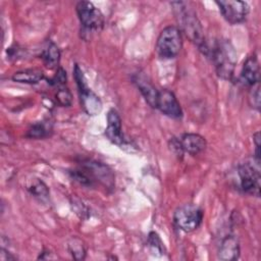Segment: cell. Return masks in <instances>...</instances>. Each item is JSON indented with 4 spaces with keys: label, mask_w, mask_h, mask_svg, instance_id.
<instances>
[{
    "label": "cell",
    "mask_w": 261,
    "mask_h": 261,
    "mask_svg": "<svg viewBox=\"0 0 261 261\" xmlns=\"http://www.w3.org/2000/svg\"><path fill=\"white\" fill-rule=\"evenodd\" d=\"M253 142L255 145V157L254 159L260 162V133L257 132L253 136Z\"/></svg>",
    "instance_id": "484cf974"
},
{
    "label": "cell",
    "mask_w": 261,
    "mask_h": 261,
    "mask_svg": "<svg viewBox=\"0 0 261 261\" xmlns=\"http://www.w3.org/2000/svg\"><path fill=\"white\" fill-rule=\"evenodd\" d=\"M184 153L197 155L206 149L207 143L203 136L195 133H185L177 138Z\"/></svg>",
    "instance_id": "5bb4252c"
},
{
    "label": "cell",
    "mask_w": 261,
    "mask_h": 261,
    "mask_svg": "<svg viewBox=\"0 0 261 261\" xmlns=\"http://www.w3.org/2000/svg\"><path fill=\"white\" fill-rule=\"evenodd\" d=\"M249 88H250L249 96H248L249 104L251 107L259 111L260 110V83H257Z\"/></svg>",
    "instance_id": "7402d4cb"
},
{
    "label": "cell",
    "mask_w": 261,
    "mask_h": 261,
    "mask_svg": "<svg viewBox=\"0 0 261 261\" xmlns=\"http://www.w3.org/2000/svg\"><path fill=\"white\" fill-rule=\"evenodd\" d=\"M156 109L170 118L177 119L182 116V110L179 102L177 101L175 95L167 89L159 90Z\"/></svg>",
    "instance_id": "30bf717a"
},
{
    "label": "cell",
    "mask_w": 261,
    "mask_h": 261,
    "mask_svg": "<svg viewBox=\"0 0 261 261\" xmlns=\"http://www.w3.org/2000/svg\"><path fill=\"white\" fill-rule=\"evenodd\" d=\"M51 130V126L45 121L35 122L30 126L27 130L25 137L30 139H43L49 135Z\"/></svg>",
    "instance_id": "ac0fdd59"
},
{
    "label": "cell",
    "mask_w": 261,
    "mask_h": 261,
    "mask_svg": "<svg viewBox=\"0 0 261 261\" xmlns=\"http://www.w3.org/2000/svg\"><path fill=\"white\" fill-rule=\"evenodd\" d=\"M73 76L77 87L81 106L84 111L90 116L99 114L102 111V102L100 98L88 87L84 72L79 64H74Z\"/></svg>",
    "instance_id": "8992f818"
},
{
    "label": "cell",
    "mask_w": 261,
    "mask_h": 261,
    "mask_svg": "<svg viewBox=\"0 0 261 261\" xmlns=\"http://www.w3.org/2000/svg\"><path fill=\"white\" fill-rule=\"evenodd\" d=\"M134 83L136 84L137 88L145 98L146 102L152 107L156 108V103H157V97H158V90L149 82L145 75L143 74H136L133 79Z\"/></svg>",
    "instance_id": "9a60e30c"
},
{
    "label": "cell",
    "mask_w": 261,
    "mask_h": 261,
    "mask_svg": "<svg viewBox=\"0 0 261 261\" xmlns=\"http://www.w3.org/2000/svg\"><path fill=\"white\" fill-rule=\"evenodd\" d=\"M215 3L218 6L223 18L231 24H237L245 21L250 10L248 3L245 1L221 0L216 1Z\"/></svg>",
    "instance_id": "9c48e42d"
},
{
    "label": "cell",
    "mask_w": 261,
    "mask_h": 261,
    "mask_svg": "<svg viewBox=\"0 0 261 261\" xmlns=\"http://www.w3.org/2000/svg\"><path fill=\"white\" fill-rule=\"evenodd\" d=\"M55 99L58 102V104L63 107H69L72 103V95L70 91L64 87H60L57 90L55 94Z\"/></svg>",
    "instance_id": "44dd1931"
},
{
    "label": "cell",
    "mask_w": 261,
    "mask_h": 261,
    "mask_svg": "<svg viewBox=\"0 0 261 261\" xmlns=\"http://www.w3.org/2000/svg\"><path fill=\"white\" fill-rule=\"evenodd\" d=\"M75 11L83 28L89 32L100 31L104 27V15L90 1H80L75 5Z\"/></svg>",
    "instance_id": "ba28073f"
},
{
    "label": "cell",
    "mask_w": 261,
    "mask_h": 261,
    "mask_svg": "<svg viewBox=\"0 0 261 261\" xmlns=\"http://www.w3.org/2000/svg\"><path fill=\"white\" fill-rule=\"evenodd\" d=\"M240 79L242 84L247 87L260 83V66L255 53L251 54L244 62Z\"/></svg>",
    "instance_id": "7c38bea8"
},
{
    "label": "cell",
    "mask_w": 261,
    "mask_h": 261,
    "mask_svg": "<svg viewBox=\"0 0 261 261\" xmlns=\"http://www.w3.org/2000/svg\"><path fill=\"white\" fill-rule=\"evenodd\" d=\"M217 256L220 260L223 261H232L239 258L240 243L234 234L228 233L221 239L220 244L218 246Z\"/></svg>",
    "instance_id": "4fadbf2b"
},
{
    "label": "cell",
    "mask_w": 261,
    "mask_h": 261,
    "mask_svg": "<svg viewBox=\"0 0 261 261\" xmlns=\"http://www.w3.org/2000/svg\"><path fill=\"white\" fill-rule=\"evenodd\" d=\"M238 187L249 195L260 196V162L255 159L245 161L237 167Z\"/></svg>",
    "instance_id": "277c9868"
},
{
    "label": "cell",
    "mask_w": 261,
    "mask_h": 261,
    "mask_svg": "<svg viewBox=\"0 0 261 261\" xmlns=\"http://www.w3.org/2000/svg\"><path fill=\"white\" fill-rule=\"evenodd\" d=\"M41 58L48 68L53 69L58 67L60 61V49L54 42L49 40L41 51Z\"/></svg>",
    "instance_id": "2e32d148"
},
{
    "label": "cell",
    "mask_w": 261,
    "mask_h": 261,
    "mask_svg": "<svg viewBox=\"0 0 261 261\" xmlns=\"http://www.w3.org/2000/svg\"><path fill=\"white\" fill-rule=\"evenodd\" d=\"M203 210L195 204H184L173 213L174 224L185 232L196 230L203 220Z\"/></svg>",
    "instance_id": "52a82bcc"
},
{
    "label": "cell",
    "mask_w": 261,
    "mask_h": 261,
    "mask_svg": "<svg viewBox=\"0 0 261 261\" xmlns=\"http://www.w3.org/2000/svg\"><path fill=\"white\" fill-rule=\"evenodd\" d=\"M12 81L21 84H37L44 79V72L38 68H29L13 73Z\"/></svg>",
    "instance_id": "e0dca14e"
},
{
    "label": "cell",
    "mask_w": 261,
    "mask_h": 261,
    "mask_svg": "<svg viewBox=\"0 0 261 261\" xmlns=\"http://www.w3.org/2000/svg\"><path fill=\"white\" fill-rule=\"evenodd\" d=\"M173 12L175 14L176 20L179 24L180 32L182 31L187 38L193 42L204 55L208 56L209 45L205 39L203 29L199 18L197 17L196 11L189 3L182 1L171 2Z\"/></svg>",
    "instance_id": "6da1fadb"
},
{
    "label": "cell",
    "mask_w": 261,
    "mask_h": 261,
    "mask_svg": "<svg viewBox=\"0 0 261 261\" xmlns=\"http://www.w3.org/2000/svg\"><path fill=\"white\" fill-rule=\"evenodd\" d=\"M148 243H149L150 248H151L153 251L158 252V253H163V251H164L163 243H162V241L160 240L159 236H158L156 232L151 231V232L149 233Z\"/></svg>",
    "instance_id": "603a6c76"
},
{
    "label": "cell",
    "mask_w": 261,
    "mask_h": 261,
    "mask_svg": "<svg viewBox=\"0 0 261 261\" xmlns=\"http://www.w3.org/2000/svg\"><path fill=\"white\" fill-rule=\"evenodd\" d=\"M68 251L75 260H83L86 257V247L79 238H71L68 242Z\"/></svg>",
    "instance_id": "ffe728a7"
},
{
    "label": "cell",
    "mask_w": 261,
    "mask_h": 261,
    "mask_svg": "<svg viewBox=\"0 0 261 261\" xmlns=\"http://www.w3.org/2000/svg\"><path fill=\"white\" fill-rule=\"evenodd\" d=\"M181 47L182 38L180 30L175 25H167L160 32L155 49L160 58L170 59L179 54Z\"/></svg>",
    "instance_id": "5b68a950"
},
{
    "label": "cell",
    "mask_w": 261,
    "mask_h": 261,
    "mask_svg": "<svg viewBox=\"0 0 261 261\" xmlns=\"http://www.w3.org/2000/svg\"><path fill=\"white\" fill-rule=\"evenodd\" d=\"M105 136L111 143L117 146L122 147L126 144L121 130V118L118 112L113 108L110 109L107 113V126L105 129Z\"/></svg>",
    "instance_id": "8fae6325"
},
{
    "label": "cell",
    "mask_w": 261,
    "mask_h": 261,
    "mask_svg": "<svg viewBox=\"0 0 261 261\" xmlns=\"http://www.w3.org/2000/svg\"><path fill=\"white\" fill-rule=\"evenodd\" d=\"M48 83L52 86H58L59 88L63 87L66 83V71L62 67H58L56 73L52 79L49 80Z\"/></svg>",
    "instance_id": "cb8c5ba5"
},
{
    "label": "cell",
    "mask_w": 261,
    "mask_h": 261,
    "mask_svg": "<svg viewBox=\"0 0 261 261\" xmlns=\"http://www.w3.org/2000/svg\"><path fill=\"white\" fill-rule=\"evenodd\" d=\"M69 173L75 181L85 187H94L100 184L107 189L113 188L114 176L112 171L107 165L98 161L84 160Z\"/></svg>",
    "instance_id": "7a4b0ae2"
},
{
    "label": "cell",
    "mask_w": 261,
    "mask_h": 261,
    "mask_svg": "<svg viewBox=\"0 0 261 261\" xmlns=\"http://www.w3.org/2000/svg\"><path fill=\"white\" fill-rule=\"evenodd\" d=\"M169 148H170L171 152H172L175 156H177L178 158H179V157H180V158L182 157L184 151H182V149H181V147H180V144H179V141H178L177 138H172V139H170V141H169Z\"/></svg>",
    "instance_id": "d4e9b609"
},
{
    "label": "cell",
    "mask_w": 261,
    "mask_h": 261,
    "mask_svg": "<svg viewBox=\"0 0 261 261\" xmlns=\"http://www.w3.org/2000/svg\"><path fill=\"white\" fill-rule=\"evenodd\" d=\"M0 260L1 261H13V260H16V257L13 256L11 253L7 252L4 248H1V250H0Z\"/></svg>",
    "instance_id": "4316f807"
},
{
    "label": "cell",
    "mask_w": 261,
    "mask_h": 261,
    "mask_svg": "<svg viewBox=\"0 0 261 261\" xmlns=\"http://www.w3.org/2000/svg\"><path fill=\"white\" fill-rule=\"evenodd\" d=\"M29 192L31 193V195H33L35 198L39 199V200H46L49 197V190L48 187L40 179L36 178V180L32 181L31 185H29L28 187Z\"/></svg>",
    "instance_id": "d6986e66"
},
{
    "label": "cell",
    "mask_w": 261,
    "mask_h": 261,
    "mask_svg": "<svg viewBox=\"0 0 261 261\" xmlns=\"http://www.w3.org/2000/svg\"><path fill=\"white\" fill-rule=\"evenodd\" d=\"M211 58L219 77L230 81L237 64V53L232 44L227 40H218L209 46L208 56Z\"/></svg>",
    "instance_id": "3957f363"
}]
</instances>
